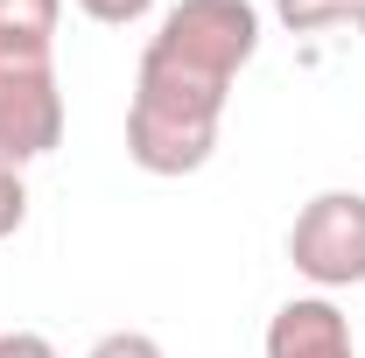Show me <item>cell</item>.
Segmentation results:
<instances>
[{
	"mask_svg": "<svg viewBox=\"0 0 365 358\" xmlns=\"http://www.w3.org/2000/svg\"><path fill=\"white\" fill-rule=\"evenodd\" d=\"M267 358H359L351 316L330 295H288L267 316Z\"/></svg>",
	"mask_w": 365,
	"mask_h": 358,
	"instance_id": "obj_5",
	"label": "cell"
},
{
	"mask_svg": "<svg viewBox=\"0 0 365 358\" xmlns=\"http://www.w3.org/2000/svg\"><path fill=\"white\" fill-rule=\"evenodd\" d=\"M0 358H63L43 330H0Z\"/></svg>",
	"mask_w": 365,
	"mask_h": 358,
	"instance_id": "obj_11",
	"label": "cell"
},
{
	"mask_svg": "<svg viewBox=\"0 0 365 358\" xmlns=\"http://www.w3.org/2000/svg\"><path fill=\"white\" fill-rule=\"evenodd\" d=\"M288 36H365V0H274Z\"/></svg>",
	"mask_w": 365,
	"mask_h": 358,
	"instance_id": "obj_6",
	"label": "cell"
},
{
	"mask_svg": "<svg viewBox=\"0 0 365 358\" xmlns=\"http://www.w3.org/2000/svg\"><path fill=\"white\" fill-rule=\"evenodd\" d=\"M63 0H0V36L14 43H56Z\"/></svg>",
	"mask_w": 365,
	"mask_h": 358,
	"instance_id": "obj_7",
	"label": "cell"
},
{
	"mask_svg": "<svg viewBox=\"0 0 365 358\" xmlns=\"http://www.w3.org/2000/svg\"><path fill=\"white\" fill-rule=\"evenodd\" d=\"M288 260L317 295L359 288L365 281V190H317L288 225Z\"/></svg>",
	"mask_w": 365,
	"mask_h": 358,
	"instance_id": "obj_4",
	"label": "cell"
},
{
	"mask_svg": "<svg viewBox=\"0 0 365 358\" xmlns=\"http://www.w3.org/2000/svg\"><path fill=\"white\" fill-rule=\"evenodd\" d=\"M98 29H134V21H148L155 14V0H78Z\"/></svg>",
	"mask_w": 365,
	"mask_h": 358,
	"instance_id": "obj_10",
	"label": "cell"
},
{
	"mask_svg": "<svg viewBox=\"0 0 365 358\" xmlns=\"http://www.w3.org/2000/svg\"><path fill=\"white\" fill-rule=\"evenodd\" d=\"M225 98L232 85H211V78L140 49L134 98H127V162L140 176H197L218 155Z\"/></svg>",
	"mask_w": 365,
	"mask_h": 358,
	"instance_id": "obj_1",
	"label": "cell"
},
{
	"mask_svg": "<svg viewBox=\"0 0 365 358\" xmlns=\"http://www.w3.org/2000/svg\"><path fill=\"white\" fill-rule=\"evenodd\" d=\"M85 358H169V352H162L148 330H106V337H98Z\"/></svg>",
	"mask_w": 365,
	"mask_h": 358,
	"instance_id": "obj_9",
	"label": "cell"
},
{
	"mask_svg": "<svg viewBox=\"0 0 365 358\" xmlns=\"http://www.w3.org/2000/svg\"><path fill=\"white\" fill-rule=\"evenodd\" d=\"M148 56L182 63L211 85H239V71L260 56V7L253 0H176L155 21Z\"/></svg>",
	"mask_w": 365,
	"mask_h": 358,
	"instance_id": "obj_2",
	"label": "cell"
},
{
	"mask_svg": "<svg viewBox=\"0 0 365 358\" xmlns=\"http://www.w3.org/2000/svg\"><path fill=\"white\" fill-rule=\"evenodd\" d=\"M63 140V78L56 43L0 36V162H43Z\"/></svg>",
	"mask_w": 365,
	"mask_h": 358,
	"instance_id": "obj_3",
	"label": "cell"
},
{
	"mask_svg": "<svg viewBox=\"0 0 365 358\" xmlns=\"http://www.w3.org/2000/svg\"><path fill=\"white\" fill-rule=\"evenodd\" d=\"M21 218H29V183H21L14 162H0V239H14Z\"/></svg>",
	"mask_w": 365,
	"mask_h": 358,
	"instance_id": "obj_8",
	"label": "cell"
}]
</instances>
